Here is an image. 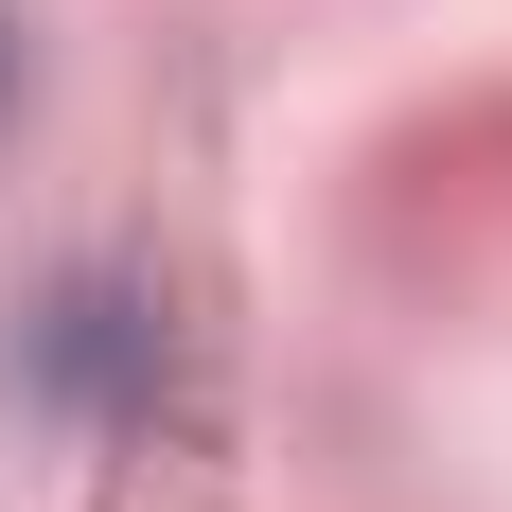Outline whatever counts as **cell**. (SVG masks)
<instances>
[{
    "mask_svg": "<svg viewBox=\"0 0 512 512\" xmlns=\"http://www.w3.org/2000/svg\"><path fill=\"white\" fill-rule=\"evenodd\" d=\"M18 389H36V407H71V424H142L159 407V301L142 283H53L36 318H18Z\"/></svg>",
    "mask_w": 512,
    "mask_h": 512,
    "instance_id": "6da1fadb",
    "label": "cell"
},
{
    "mask_svg": "<svg viewBox=\"0 0 512 512\" xmlns=\"http://www.w3.org/2000/svg\"><path fill=\"white\" fill-rule=\"evenodd\" d=\"M0 106H18V18H0Z\"/></svg>",
    "mask_w": 512,
    "mask_h": 512,
    "instance_id": "7a4b0ae2",
    "label": "cell"
}]
</instances>
